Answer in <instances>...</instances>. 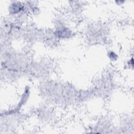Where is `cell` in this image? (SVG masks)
I'll return each instance as SVG.
<instances>
[{"mask_svg":"<svg viewBox=\"0 0 134 134\" xmlns=\"http://www.w3.org/2000/svg\"><path fill=\"white\" fill-rule=\"evenodd\" d=\"M21 3L17 2H13L9 6V11L12 14H16L20 13L21 10L24 8V6H23Z\"/></svg>","mask_w":134,"mask_h":134,"instance_id":"6da1fadb","label":"cell"}]
</instances>
